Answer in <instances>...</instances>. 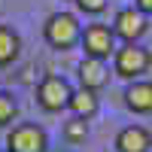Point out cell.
I'll use <instances>...</instances> for the list:
<instances>
[{"mask_svg":"<svg viewBox=\"0 0 152 152\" xmlns=\"http://www.w3.org/2000/svg\"><path fill=\"white\" fill-rule=\"evenodd\" d=\"M76 6H79V12H85V15H100V12L107 9V0H73Z\"/></svg>","mask_w":152,"mask_h":152,"instance_id":"obj_14","label":"cell"},{"mask_svg":"<svg viewBox=\"0 0 152 152\" xmlns=\"http://www.w3.org/2000/svg\"><path fill=\"white\" fill-rule=\"evenodd\" d=\"M134 6L140 12H146V15H152V0H134Z\"/></svg>","mask_w":152,"mask_h":152,"instance_id":"obj_15","label":"cell"},{"mask_svg":"<svg viewBox=\"0 0 152 152\" xmlns=\"http://www.w3.org/2000/svg\"><path fill=\"white\" fill-rule=\"evenodd\" d=\"M15 119H18V104H15V97L6 94V91H0V128L12 125Z\"/></svg>","mask_w":152,"mask_h":152,"instance_id":"obj_13","label":"cell"},{"mask_svg":"<svg viewBox=\"0 0 152 152\" xmlns=\"http://www.w3.org/2000/svg\"><path fill=\"white\" fill-rule=\"evenodd\" d=\"M70 94H73V88L67 85L64 76H46V79L37 85V104L46 113H61L70 104Z\"/></svg>","mask_w":152,"mask_h":152,"instance_id":"obj_5","label":"cell"},{"mask_svg":"<svg viewBox=\"0 0 152 152\" xmlns=\"http://www.w3.org/2000/svg\"><path fill=\"white\" fill-rule=\"evenodd\" d=\"M152 67V55L149 49L137 46V43H125L116 49V55H113V73L122 76V79H140L143 73H149Z\"/></svg>","mask_w":152,"mask_h":152,"instance_id":"obj_2","label":"cell"},{"mask_svg":"<svg viewBox=\"0 0 152 152\" xmlns=\"http://www.w3.org/2000/svg\"><path fill=\"white\" fill-rule=\"evenodd\" d=\"M149 31V15L140 12L137 6H125L116 12V18H113V34L119 37L125 43H137L140 37Z\"/></svg>","mask_w":152,"mask_h":152,"instance_id":"obj_6","label":"cell"},{"mask_svg":"<svg viewBox=\"0 0 152 152\" xmlns=\"http://www.w3.org/2000/svg\"><path fill=\"white\" fill-rule=\"evenodd\" d=\"M79 43H82V49H85L88 58H100V61L113 58V55H116V49H119L113 28H110V24H97V21H94V24H85Z\"/></svg>","mask_w":152,"mask_h":152,"instance_id":"obj_4","label":"cell"},{"mask_svg":"<svg viewBox=\"0 0 152 152\" xmlns=\"http://www.w3.org/2000/svg\"><path fill=\"white\" fill-rule=\"evenodd\" d=\"M76 73H79V82L82 88H91V91H100L107 82H110V70H107V61L100 58H82V64L76 67Z\"/></svg>","mask_w":152,"mask_h":152,"instance_id":"obj_8","label":"cell"},{"mask_svg":"<svg viewBox=\"0 0 152 152\" xmlns=\"http://www.w3.org/2000/svg\"><path fill=\"white\" fill-rule=\"evenodd\" d=\"M125 107L137 116H146L152 113V82L146 79H134L128 88H125Z\"/></svg>","mask_w":152,"mask_h":152,"instance_id":"obj_9","label":"cell"},{"mask_svg":"<svg viewBox=\"0 0 152 152\" xmlns=\"http://www.w3.org/2000/svg\"><path fill=\"white\" fill-rule=\"evenodd\" d=\"M6 152H49V137L37 122L12 125L6 134Z\"/></svg>","mask_w":152,"mask_h":152,"instance_id":"obj_3","label":"cell"},{"mask_svg":"<svg viewBox=\"0 0 152 152\" xmlns=\"http://www.w3.org/2000/svg\"><path fill=\"white\" fill-rule=\"evenodd\" d=\"M61 134H64V140H67V143H85V137H88V119L73 116L70 122H64Z\"/></svg>","mask_w":152,"mask_h":152,"instance_id":"obj_12","label":"cell"},{"mask_svg":"<svg viewBox=\"0 0 152 152\" xmlns=\"http://www.w3.org/2000/svg\"><path fill=\"white\" fill-rule=\"evenodd\" d=\"M18 55H21V37L9 24H0V67H9Z\"/></svg>","mask_w":152,"mask_h":152,"instance_id":"obj_11","label":"cell"},{"mask_svg":"<svg viewBox=\"0 0 152 152\" xmlns=\"http://www.w3.org/2000/svg\"><path fill=\"white\" fill-rule=\"evenodd\" d=\"M67 110H73V116H79V119H91L94 113H97V91H91V88H76V91L70 94V104Z\"/></svg>","mask_w":152,"mask_h":152,"instance_id":"obj_10","label":"cell"},{"mask_svg":"<svg viewBox=\"0 0 152 152\" xmlns=\"http://www.w3.org/2000/svg\"><path fill=\"white\" fill-rule=\"evenodd\" d=\"M43 37H46V43L52 49L67 52V49H73L79 43L82 28H79V21H76L73 12H52V15L46 18V24H43Z\"/></svg>","mask_w":152,"mask_h":152,"instance_id":"obj_1","label":"cell"},{"mask_svg":"<svg viewBox=\"0 0 152 152\" xmlns=\"http://www.w3.org/2000/svg\"><path fill=\"white\" fill-rule=\"evenodd\" d=\"M116 152H152V134L143 125H128L116 137Z\"/></svg>","mask_w":152,"mask_h":152,"instance_id":"obj_7","label":"cell"}]
</instances>
